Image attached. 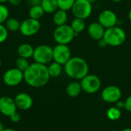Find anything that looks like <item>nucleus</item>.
<instances>
[{"label":"nucleus","mask_w":131,"mask_h":131,"mask_svg":"<svg viewBox=\"0 0 131 131\" xmlns=\"http://www.w3.org/2000/svg\"><path fill=\"white\" fill-rule=\"evenodd\" d=\"M49 79L48 66L45 64L34 62L24 71L25 82L32 88H41L47 84Z\"/></svg>","instance_id":"1"},{"label":"nucleus","mask_w":131,"mask_h":131,"mask_svg":"<svg viewBox=\"0 0 131 131\" xmlns=\"http://www.w3.org/2000/svg\"><path fill=\"white\" fill-rule=\"evenodd\" d=\"M65 74L72 79L81 80L89 72V66L86 60L81 57H71L64 65Z\"/></svg>","instance_id":"2"},{"label":"nucleus","mask_w":131,"mask_h":131,"mask_svg":"<svg viewBox=\"0 0 131 131\" xmlns=\"http://www.w3.org/2000/svg\"><path fill=\"white\" fill-rule=\"evenodd\" d=\"M103 38L107 45L111 47H118L125 42L127 39V34L122 28L116 25L112 28H107Z\"/></svg>","instance_id":"3"},{"label":"nucleus","mask_w":131,"mask_h":131,"mask_svg":"<svg viewBox=\"0 0 131 131\" xmlns=\"http://www.w3.org/2000/svg\"><path fill=\"white\" fill-rule=\"evenodd\" d=\"M75 36L76 34L71 28V25L68 24L56 26L53 32V38L57 44L69 45Z\"/></svg>","instance_id":"4"},{"label":"nucleus","mask_w":131,"mask_h":131,"mask_svg":"<svg viewBox=\"0 0 131 131\" xmlns=\"http://www.w3.org/2000/svg\"><path fill=\"white\" fill-rule=\"evenodd\" d=\"M32 58L35 62L47 65L53 61V48L48 45H39L34 48Z\"/></svg>","instance_id":"5"},{"label":"nucleus","mask_w":131,"mask_h":131,"mask_svg":"<svg viewBox=\"0 0 131 131\" xmlns=\"http://www.w3.org/2000/svg\"><path fill=\"white\" fill-rule=\"evenodd\" d=\"M92 3L88 0H76L71 8V12L74 18L84 20L90 17L92 13Z\"/></svg>","instance_id":"6"},{"label":"nucleus","mask_w":131,"mask_h":131,"mask_svg":"<svg viewBox=\"0 0 131 131\" xmlns=\"http://www.w3.org/2000/svg\"><path fill=\"white\" fill-rule=\"evenodd\" d=\"M82 91L88 94L97 93L101 87V81L95 74H88L81 80Z\"/></svg>","instance_id":"7"},{"label":"nucleus","mask_w":131,"mask_h":131,"mask_svg":"<svg viewBox=\"0 0 131 131\" xmlns=\"http://www.w3.org/2000/svg\"><path fill=\"white\" fill-rule=\"evenodd\" d=\"M2 81L8 87H15L24 81V72L16 68L8 69L2 76Z\"/></svg>","instance_id":"8"},{"label":"nucleus","mask_w":131,"mask_h":131,"mask_svg":"<svg viewBox=\"0 0 131 131\" xmlns=\"http://www.w3.org/2000/svg\"><path fill=\"white\" fill-rule=\"evenodd\" d=\"M71 58V51L68 45L57 44L53 48V61L64 65Z\"/></svg>","instance_id":"9"},{"label":"nucleus","mask_w":131,"mask_h":131,"mask_svg":"<svg viewBox=\"0 0 131 131\" xmlns=\"http://www.w3.org/2000/svg\"><path fill=\"white\" fill-rule=\"evenodd\" d=\"M41 28V23L39 20L34 18H26L21 22L20 33L25 37H31L36 35Z\"/></svg>","instance_id":"10"},{"label":"nucleus","mask_w":131,"mask_h":131,"mask_svg":"<svg viewBox=\"0 0 131 131\" xmlns=\"http://www.w3.org/2000/svg\"><path fill=\"white\" fill-rule=\"evenodd\" d=\"M117 16L116 13L111 9H104L101 11L98 15V22L102 25L105 29L116 26L117 24Z\"/></svg>","instance_id":"11"},{"label":"nucleus","mask_w":131,"mask_h":131,"mask_svg":"<svg viewBox=\"0 0 131 131\" xmlns=\"http://www.w3.org/2000/svg\"><path fill=\"white\" fill-rule=\"evenodd\" d=\"M121 95V90L115 85L107 86L101 92V97L107 103H117L120 101Z\"/></svg>","instance_id":"12"},{"label":"nucleus","mask_w":131,"mask_h":131,"mask_svg":"<svg viewBox=\"0 0 131 131\" xmlns=\"http://www.w3.org/2000/svg\"><path fill=\"white\" fill-rule=\"evenodd\" d=\"M17 111V107L14 98L8 96H2L0 97V113L5 116L10 117Z\"/></svg>","instance_id":"13"},{"label":"nucleus","mask_w":131,"mask_h":131,"mask_svg":"<svg viewBox=\"0 0 131 131\" xmlns=\"http://www.w3.org/2000/svg\"><path fill=\"white\" fill-rule=\"evenodd\" d=\"M17 109L21 111H28L33 105L32 97L27 93L21 92L15 95L14 98Z\"/></svg>","instance_id":"14"},{"label":"nucleus","mask_w":131,"mask_h":131,"mask_svg":"<svg viewBox=\"0 0 131 131\" xmlns=\"http://www.w3.org/2000/svg\"><path fill=\"white\" fill-rule=\"evenodd\" d=\"M105 30L104 27L98 21H94L89 25L88 28V33L92 39L99 41L104 38Z\"/></svg>","instance_id":"15"},{"label":"nucleus","mask_w":131,"mask_h":131,"mask_svg":"<svg viewBox=\"0 0 131 131\" xmlns=\"http://www.w3.org/2000/svg\"><path fill=\"white\" fill-rule=\"evenodd\" d=\"M34 48H33V46L28 43H21L18 45L17 48V53L19 57L28 59L30 58H32Z\"/></svg>","instance_id":"16"},{"label":"nucleus","mask_w":131,"mask_h":131,"mask_svg":"<svg viewBox=\"0 0 131 131\" xmlns=\"http://www.w3.org/2000/svg\"><path fill=\"white\" fill-rule=\"evenodd\" d=\"M68 19V12L62 10V9H58L54 13H53V22L56 26H60L67 24Z\"/></svg>","instance_id":"17"},{"label":"nucleus","mask_w":131,"mask_h":131,"mask_svg":"<svg viewBox=\"0 0 131 131\" xmlns=\"http://www.w3.org/2000/svg\"><path fill=\"white\" fill-rule=\"evenodd\" d=\"M82 91V87L81 82L78 81H72L66 88V93L71 97H76L80 95Z\"/></svg>","instance_id":"18"},{"label":"nucleus","mask_w":131,"mask_h":131,"mask_svg":"<svg viewBox=\"0 0 131 131\" xmlns=\"http://www.w3.org/2000/svg\"><path fill=\"white\" fill-rule=\"evenodd\" d=\"M41 5L47 14H53L58 9L57 0H42Z\"/></svg>","instance_id":"19"},{"label":"nucleus","mask_w":131,"mask_h":131,"mask_svg":"<svg viewBox=\"0 0 131 131\" xmlns=\"http://www.w3.org/2000/svg\"><path fill=\"white\" fill-rule=\"evenodd\" d=\"M71 27L74 31V33L77 35L83 32L85 28H86V22L84 19L78 18H74L71 22Z\"/></svg>","instance_id":"20"},{"label":"nucleus","mask_w":131,"mask_h":131,"mask_svg":"<svg viewBox=\"0 0 131 131\" xmlns=\"http://www.w3.org/2000/svg\"><path fill=\"white\" fill-rule=\"evenodd\" d=\"M48 71L50 78H58L62 73V65L55 61L51 62L48 66Z\"/></svg>","instance_id":"21"},{"label":"nucleus","mask_w":131,"mask_h":131,"mask_svg":"<svg viewBox=\"0 0 131 131\" xmlns=\"http://www.w3.org/2000/svg\"><path fill=\"white\" fill-rule=\"evenodd\" d=\"M45 12L41 5H31V7L29 9V12H28L29 18H34L36 20H39L40 18H41L43 17V15H45Z\"/></svg>","instance_id":"22"},{"label":"nucleus","mask_w":131,"mask_h":131,"mask_svg":"<svg viewBox=\"0 0 131 131\" xmlns=\"http://www.w3.org/2000/svg\"><path fill=\"white\" fill-rule=\"evenodd\" d=\"M4 25L8 32H16L20 29L21 22L15 18H8Z\"/></svg>","instance_id":"23"},{"label":"nucleus","mask_w":131,"mask_h":131,"mask_svg":"<svg viewBox=\"0 0 131 131\" xmlns=\"http://www.w3.org/2000/svg\"><path fill=\"white\" fill-rule=\"evenodd\" d=\"M107 117L111 121H117L121 117V109L117 107H113L107 111Z\"/></svg>","instance_id":"24"},{"label":"nucleus","mask_w":131,"mask_h":131,"mask_svg":"<svg viewBox=\"0 0 131 131\" xmlns=\"http://www.w3.org/2000/svg\"><path fill=\"white\" fill-rule=\"evenodd\" d=\"M29 65H30V63L28 61V59H27V58L18 57L15 60V68L23 72L27 70V68L29 67Z\"/></svg>","instance_id":"25"},{"label":"nucleus","mask_w":131,"mask_h":131,"mask_svg":"<svg viewBox=\"0 0 131 131\" xmlns=\"http://www.w3.org/2000/svg\"><path fill=\"white\" fill-rule=\"evenodd\" d=\"M59 9L64 10L66 12L71 10L76 0H57Z\"/></svg>","instance_id":"26"},{"label":"nucleus","mask_w":131,"mask_h":131,"mask_svg":"<svg viewBox=\"0 0 131 131\" xmlns=\"http://www.w3.org/2000/svg\"><path fill=\"white\" fill-rule=\"evenodd\" d=\"M9 18V10L4 4H0V24H4Z\"/></svg>","instance_id":"27"},{"label":"nucleus","mask_w":131,"mask_h":131,"mask_svg":"<svg viewBox=\"0 0 131 131\" xmlns=\"http://www.w3.org/2000/svg\"><path fill=\"white\" fill-rule=\"evenodd\" d=\"M8 36V31L4 24H0V44L5 42Z\"/></svg>","instance_id":"28"},{"label":"nucleus","mask_w":131,"mask_h":131,"mask_svg":"<svg viewBox=\"0 0 131 131\" xmlns=\"http://www.w3.org/2000/svg\"><path fill=\"white\" fill-rule=\"evenodd\" d=\"M9 118H10V121H11L12 122H13V123H18V122H19L20 120H21V115L16 111V112H15L12 115H11V116L9 117Z\"/></svg>","instance_id":"29"},{"label":"nucleus","mask_w":131,"mask_h":131,"mask_svg":"<svg viewBox=\"0 0 131 131\" xmlns=\"http://www.w3.org/2000/svg\"><path fill=\"white\" fill-rule=\"evenodd\" d=\"M124 108L127 111L131 112V95H130L124 101Z\"/></svg>","instance_id":"30"},{"label":"nucleus","mask_w":131,"mask_h":131,"mask_svg":"<svg viewBox=\"0 0 131 131\" xmlns=\"http://www.w3.org/2000/svg\"><path fill=\"white\" fill-rule=\"evenodd\" d=\"M8 2L13 6H17L21 2V0H8Z\"/></svg>","instance_id":"31"},{"label":"nucleus","mask_w":131,"mask_h":131,"mask_svg":"<svg viewBox=\"0 0 131 131\" xmlns=\"http://www.w3.org/2000/svg\"><path fill=\"white\" fill-rule=\"evenodd\" d=\"M97 43H98V45H99L100 47H101V48H104V47L107 46V44H106L105 41L104 40V38H102V39L97 41Z\"/></svg>","instance_id":"32"},{"label":"nucleus","mask_w":131,"mask_h":131,"mask_svg":"<svg viewBox=\"0 0 131 131\" xmlns=\"http://www.w3.org/2000/svg\"><path fill=\"white\" fill-rule=\"evenodd\" d=\"M117 107L119 108V109L124 108V101H118L117 102Z\"/></svg>","instance_id":"33"},{"label":"nucleus","mask_w":131,"mask_h":131,"mask_svg":"<svg viewBox=\"0 0 131 131\" xmlns=\"http://www.w3.org/2000/svg\"><path fill=\"white\" fill-rule=\"evenodd\" d=\"M42 0H30L31 5H41Z\"/></svg>","instance_id":"34"},{"label":"nucleus","mask_w":131,"mask_h":131,"mask_svg":"<svg viewBox=\"0 0 131 131\" xmlns=\"http://www.w3.org/2000/svg\"><path fill=\"white\" fill-rule=\"evenodd\" d=\"M2 131H16L15 130L12 129V128H4V130Z\"/></svg>","instance_id":"35"},{"label":"nucleus","mask_w":131,"mask_h":131,"mask_svg":"<svg viewBox=\"0 0 131 131\" xmlns=\"http://www.w3.org/2000/svg\"><path fill=\"white\" fill-rule=\"evenodd\" d=\"M127 17H128V19L131 21V8L130 9V11L128 12V15H127Z\"/></svg>","instance_id":"36"},{"label":"nucleus","mask_w":131,"mask_h":131,"mask_svg":"<svg viewBox=\"0 0 131 131\" xmlns=\"http://www.w3.org/2000/svg\"><path fill=\"white\" fill-rule=\"evenodd\" d=\"M2 130H4V125H3V124L0 121V131H2Z\"/></svg>","instance_id":"37"},{"label":"nucleus","mask_w":131,"mask_h":131,"mask_svg":"<svg viewBox=\"0 0 131 131\" xmlns=\"http://www.w3.org/2000/svg\"><path fill=\"white\" fill-rule=\"evenodd\" d=\"M8 0H0V4H4L5 2H7Z\"/></svg>","instance_id":"38"},{"label":"nucleus","mask_w":131,"mask_h":131,"mask_svg":"<svg viewBox=\"0 0 131 131\" xmlns=\"http://www.w3.org/2000/svg\"><path fill=\"white\" fill-rule=\"evenodd\" d=\"M112 2H117V3H118V2H122L123 0H111Z\"/></svg>","instance_id":"39"},{"label":"nucleus","mask_w":131,"mask_h":131,"mask_svg":"<svg viewBox=\"0 0 131 131\" xmlns=\"http://www.w3.org/2000/svg\"><path fill=\"white\" fill-rule=\"evenodd\" d=\"M121 131H131V128H126V129H124Z\"/></svg>","instance_id":"40"},{"label":"nucleus","mask_w":131,"mask_h":131,"mask_svg":"<svg viewBox=\"0 0 131 131\" xmlns=\"http://www.w3.org/2000/svg\"><path fill=\"white\" fill-rule=\"evenodd\" d=\"M88 1H89V2H90L91 3H92V4H93L94 2H97V0H88Z\"/></svg>","instance_id":"41"},{"label":"nucleus","mask_w":131,"mask_h":131,"mask_svg":"<svg viewBox=\"0 0 131 131\" xmlns=\"http://www.w3.org/2000/svg\"><path fill=\"white\" fill-rule=\"evenodd\" d=\"M1 67H2V59L0 58V68H1Z\"/></svg>","instance_id":"42"},{"label":"nucleus","mask_w":131,"mask_h":131,"mask_svg":"<svg viewBox=\"0 0 131 131\" xmlns=\"http://www.w3.org/2000/svg\"><path fill=\"white\" fill-rule=\"evenodd\" d=\"M130 128H131V121H130Z\"/></svg>","instance_id":"43"}]
</instances>
